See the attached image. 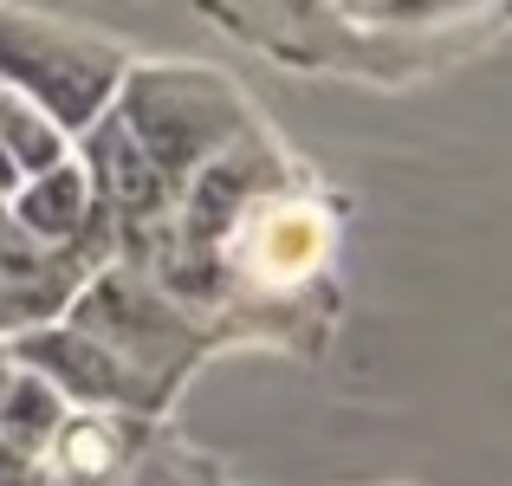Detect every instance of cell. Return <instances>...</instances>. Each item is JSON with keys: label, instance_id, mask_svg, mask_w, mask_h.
<instances>
[{"label": "cell", "instance_id": "1", "mask_svg": "<svg viewBox=\"0 0 512 486\" xmlns=\"http://www.w3.org/2000/svg\"><path fill=\"white\" fill-rule=\"evenodd\" d=\"M65 324H78L98 350H111V357L156 396V409H169L175 383H182L201 357L195 318H188L150 273H130V266H117V260L85 279V292L72 299Z\"/></svg>", "mask_w": 512, "mask_h": 486}, {"label": "cell", "instance_id": "3", "mask_svg": "<svg viewBox=\"0 0 512 486\" xmlns=\"http://www.w3.org/2000/svg\"><path fill=\"white\" fill-rule=\"evenodd\" d=\"M0 85L20 91L26 104H39L59 130H91L111 111L124 65H117V52L72 39L46 20L0 13Z\"/></svg>", "mask_w": 512, "mask_h": 486}, {"label": "cell", "instance_id": "2", "mask_svg": "<svg viewBox=\"0 0 512 486\" xmlns=\"http://www.w3.org/2000/svg\"><path fill=\"white\" fill-rule=\"evenodd\" d=\"M117 124L130 130L150 169L169 188H182L201 162H214L227 143L247 137V104L208 72H182V65H156V72H130L117 85Z\"/></svg>", "mask_w": 512, "mask_h": 486}, {"label": "cell", "instance_id": "4", "mask_svg": "<svg viewBox=\"0 0 512 486\" xmlns=\"http://www.w3.org/2000/svg\"><path fill=\"white\" fill-rule=\"evenodd\" d=\"M111 260V247H39L0 201V344L59 324L85 292V279L104 273Z\"/></svg>", "mask_w": 512, "mask_h": 486}, {"label": "cell", "instance_id": "10", "mask_svg": "<svg viewBox=\"0 0 512 486\" xmlns=\"http://www.w3.org/2000/svg\"><path fill=\"white\" fill-rule=\"evenodd\" d=\"M0 486H39V467H33V461H20V454H7V448H0Z\"/></svg>", "mask_w": 512, "mask_h": 486}, {"label": "cell", "instance_id": "7", "mask_svg": "<svg viewBox=\"0 0 512 486\" xmlns=\"http://www.w3.org/2000/svg\"><path fill=\"white\" fill-rule=\"evenodd\" d=\"M150 454V415L72 409L52 435L39 474L46 486H124V474Z\"/></svg>", "mask_w": 512, "mask_h": 486}, {"label": "cell", "instance_id": "9", "mask_svg": "<svg viewBox=\"0 0 512 486\" xmlns=\"http://www.w3.org/2000/svg\"><path fill=\"white\" fill-rule=\"evenodd\" d=\"M124 486H201V480H195V467H188L182 454H169V448L150 441V454L124 474Z\"/></svg>", "mask_w": 512, "mask_h": 486}, {"label": "cell", "instance_id": "5", "mask_svg": "<svg viewBox=\"0 0 512 486\" xmlns=\"http://www.w3.org/2000/svg\"><path fill=\"white\" fill-rule=\"evenodd\" d=\"M0 350H7L20 370H33L39 383L65 402V409H117V415H150V422L163 415V409H156V396L111 357V350H98L78 324H65V318L46 324V331L7 337Z\"/></svg>", "mask_w": 512, "mask_h": 486}, {"label": "cell", "instance_id": "8", "mask_svg": "<svg viewBox=\"0 0 512 486\" xmlns=\"http://www.w3.org/2000/svg\"><path fill=\"white\" fill-rule=\"evenodd\" d=\"M65 415H72V409H65V402L52 396V389L39 383L33 370H20V363L0 350V448L39 467Z\"/></svg>", "mask_w": 512, "mask_h": 486}, {"label": "cell", "instance_id": "6", "mask_svg": "<svg viewBox=\"0 0 512 486\" xmlns=\"http://www.w3.org/2000/svg\"><path fill=\"white\" fill-rule=\"evenodd\" d=\"M325 214L318 208H299V201H279V208H260L253 201L240 214V227L227 234L221 247V266H234L240 286H305L325 260Z\"/></svg>", "mask_w": 512, "mask_h": 486}, {"label": "cell", "instance_id": "11", "mask_svg": "<svg viewBox=\"0 0 512 486\" xmlns=\"http://www.w3.org/2000/svg\"><path fill=\"white\" fill-rule=\"evenodd\" d=\"M13 188H20V169H13V162H7V150H0V201H7Z\"/></svg>", "mask_w": 512, "mask_h": 486}]
</instances>
